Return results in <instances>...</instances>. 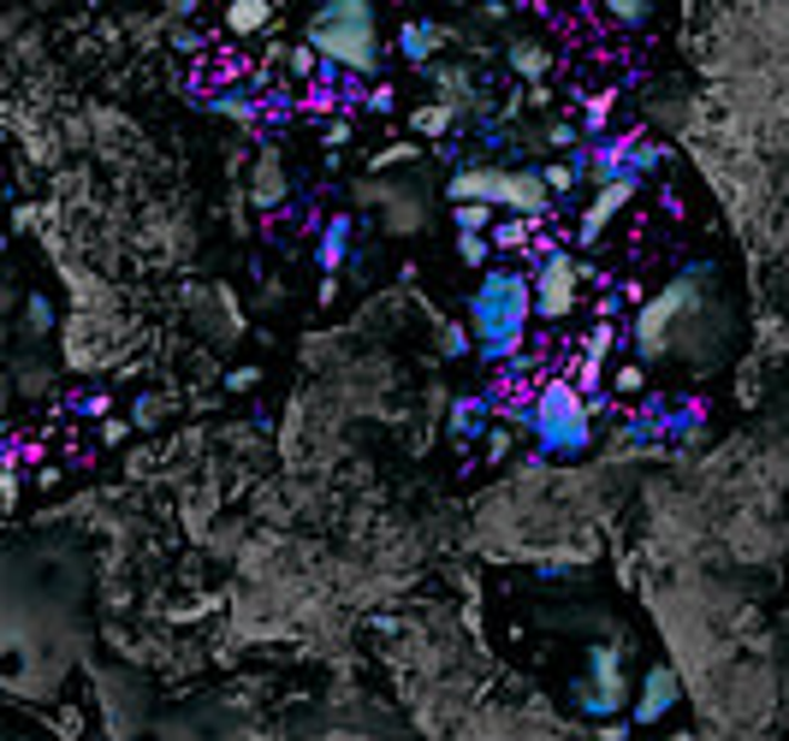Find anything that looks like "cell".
Returning <instances> with one entry per match:
<instances>
[{"label":"cell","mask_w":789,"mask_h":741,"mask_svg":"<svg viewBox=\"0 0 789 741\" xmlns=\"http://www.w3.org/2000/svg\"><path fill=\"white\" fill-rule=\"evenodd\" d=\"M463 315H469L475 356H482L487 368L517 362L528 351V326H535V273L517 267V262L482 267V280H475Z\"/></svg>","instance_id":"obj_1"},{"label":"cell","mask_w":789,"mask_h":741,"mask_svg":"<svg viewBox=\"0 0 789 741\" xmlns=\"http://www.w3.org/2000/svg\"><path fill=\"white\" fill-rule=\"evenodd\" d=\"M499 416L553 463H576L594 451V398L570 374H546L523 398H499Z\"/></svg>","instance_id":"obj_2"},{"label":"cell","mask_w":789,"mask_h":741,"mask_svg":"<svg viewBox=\"0 0 789 741\" xmlns=\"http://www.w3.org/2000/svg\"><path fill=\"white\" fill-rule=\"evenodd\" d=\"M303 42L321 54V72L333 83H356L381 72V24H374V0H315L303 24Z\"/></svg>","instance_id":"obj_3"},{"label":"cell","mask_w":789,"mask_h":741,"mask_svg":"<svg viewBox=\"0 0 789 741\" xmlns=\"http://www.w3.org/2000/svg\"><path fill=\"white\" fill-rule=\"evenodd\" d=\"M707 280H712V262H695L689 273H677L659 297H647L636 308V356L641 362L677 356V326L695 321V308L707 303Z\"/></svg>","instance_id":"obj_4"},{"label":"cell","mask_w":789,"mask_h":741,"mask_svg":"<svg viewBox=\"0 0 789 741\" xmlns=\"http://www.w3.org/2000/svg\"><path fill=\"white\" fill-rule=\"evenodd\" d=\"M528 273H535V321L564 326L576 315V303H581V262L570 250L535 244V250H528Z\"/></svg>","instance_id":"obj_5"},{"label":"cell","mask_w":789,"mask_h":741,"mask_svg":"<svg viewBox=\"0 0 789 741\" xmlns=\"http://www.w3.org/2000/svg\"><path fill=\"white\" fill-rule=\"evenodd\" d=\"M700 427H707V404L700 398H641L636 416L624 427V445H641V451H654V445H682L695 439Z\"/></svg>","instance_id":"obj_6"},{"label":"cell","mask_w":789,"mask_h":741,"mask_svg":"<svg viewBox=\"0 0 789 741\" xmlns=\"http://www.w3.org/2000/svg\"><path fill=\"white\" fill-rule=\"evenodd\" d=\"M665 166V143L641 131H624V136H599L588 149V179L594 184H647V172Z\"/></svg>","instance_id":"obj_7"},{"label":"cell","mask_w":789,"mask_h":741,"mask_svg":"<svg viewBox=\"0 0 789 741\" xmlns=\"http://www.w3.org/2000/svg\"><path fill=\"white\" fill-rule=\"evenodd\" d=\"M576 706L588 718L629 712V664H624V647H617V641H594L588 647V670H581V682H576Z\"/></svg>","instance_id":"obj_8"},{"label":"cell","mask_w":789,"mask_h":741,"mask_svg":"<svg viewBox=\"0 0 789 741\" xmlns=\"http://www.w3.org/2000/svg\"><path fill=\"white\" fill-rule=\"evenodd\" d=\"M493 209L540 220L546 209H553V191H546V179L535 166H499V179H493Z\"/></svg>","instance_id":"obj_9"},{"label":"cell","mask_w":789,"mask_h":741,"mask_svg":"<svg viewBox=\"0 0 789 741\" xmlns=\"http://www.w3.org/2000/svg\"><path fill=\"white\" fill-rule=\"evenodd\" d=\"M682 706V677L671 664H647L641 670V688H636V723H659V718H671Z\"/></svg>","instance_id":"obj_10"},{"label":"cell","mask_w":789,"mask_h":741,"mask_svg":"<svg viewBox=\"0 0 789 741\" xmlns=\"http://www.w3.org/2000/svg\"><path fill=\"white\" fill-rule=\"evenodd\" d=\"M636 196H641V184H599L594 202H588V209H581V220H576V244L594 250L599 237H606V226H611V220L624 214Z\"/></svg>","instance_id":"obj_11"},{"label":"cell","mask_w":789,"mask_h":741,"mask_svg":"<svg viewBox=\"0 0 789 741\" xmlns=\"http://www.w3.org/2000/svg\"><path fill=\"white\" fill-rule=\"evenodd\" d=\"M493 416H499V398H493V392H463V398H452V409H445V434H452L457 445L487 439Z\"/></svg>","instance_id":"obj_12"},{"label":"cell","mask_w":789,"mask_h":741,"mask_svg":"<svg viewBox=\"0 0 789 741\" xmlns=\"http://www.w3.org/2000/svg\"><path fill=\"white\" fill-rule=\"evenodd\" d=\"M445 42H452V37H445V24H434V19H404L398 24V54L409 65H427Z\"/></svg>","instance_id":"obj_13"},{"label":"cell","mask_w":789,"mask_h":741,"mask_svg":"<svg viewBox=\"0 0 789 741\" xmlns=\"http://www.w3.org/2000/svg\"><path fill=\"white\" fill-rule=\"evenodd\" d=\"M220 24H226V37L244 42V37L273 24V0H226V7H220Z\"/></svg>","instance_id":"obj_14"},{"label":"cell","mask_w":789,"mask_h":741,"mask_svg":"<svg viewBox=\"0 0 789 741\" xmlns=\"http://www.w3.org/2000/svg\"><path fill=\"white\" fill-rule=\"evenodd\" d=\"M345 255H351V214H333V220H327V232H321L315 262L327 267V273H338V267H345Z\"/></svg>","instance_id":"obj_15"},{"label":"cell","mask_w":789,"mask_h":741,"mask_svg":"<svg viewBox=\"0 0 789 741\" xmlns=\"http://www.w3.org/2000/svg\"><path fill=\"white\" fill-rule=\"evenodd\" d=\"M487 237H493V250H499V255H510V250H535V244H528V237H535V220H523V214H499Z\"/></svg>","instance_id":"obj_16"},{"label":"cell","mask_w":789,"mask_h":741,"mask_svg":"<svg viewBox=\"0 0 789 741\" xmlns=\"http://www.w3.org/2000/svg\"><path fill=\"white\" fill-rule=\"evenodd\" d=\"M540 179H546V191H553V202H570L576 184H581V166L576 161H546Z\"/></svg>","instance_id":"obj_17"},{"label":"cell","mask_w":789,"mask_h":741,"mask_svg":"<svg viewBox=\"0 0 789 741\" xmlns=\"http://www.w3.org/2000/svg\"><path fill=\"white\" fill-rule=\"evenodd\" d=\"M606 386L617 392V398H641L647 392V362L636 356V362H617V368L606 374Z\"/></svg>","instance_id":"obj_18"},{"label":"cell","mask_w":789,"mask_h":741,"mask_svg":"<svg viewBox=\"0 0 789 741\" xmlns=\"http://www.w3.org/2000/svg\"><path fill=\"white\" fill-rule=\"evenodd\" d=\"M452 101H427V108H416V113H409V125H416V136H445V131H452Z\"/></svg>","instance_id":"obj_19"},{"label":"cell","mask_w":789,"mask_h":741,"mask_svg":"<svg viewBox=\"0 0 789 741\" xmlns=\"http://www.w3.org/2000/svg\"><path fill=\"white\" fill-rule=\"evenodd\" d=\"M457 209V232H493V220L499 209H487V202H452Z\"/></svg>","instance_id":"obj_20"},{"label":"cell","mask_w":789,"mask_h":741,"mask_svg":"<svg viewBox=\"0 0 789 741\" xmlns=\"http://www.w3.org/2000/svg\"><path fill=\"white\" fill-rule=\"evenodd\" d=\"M457 255H463L469 267H493V255H499V250H493V237H487V232H463Z\"/></svg>","instance_id":"obj_21"},{"label":"cell","mask_w":789,"mask_h":741,"mask_svg":"<svg viewBox=\"0 0 789 741\" xmlns=\"http://www.w3.org/2000/svg\"><path fill=\"white\" fill-rule=\"evenodd\" d=\"M599 7H606V19H617V24H647L654 0H599Z\"/></svg>","instance_id":"obj_22"},{"label":"cell","mask_w":789,"mask_h":741,"mask_svg":"<svg viewBox=\"0 0 789 741\" xmlns=\"http://www.w3.org/2000/svg\"><path fill=\"white\" fill-rule=\"evenodd\" d=\"M255 202H262V209H273V202H280L285 191H280V166L273 161H262V179H255V191H250Z\"/></svg>","instance_id":"obj_23"},{"label":"cell","mask_w":789,"mask_h":741,"mask_svg":"<svg viewBox=\"0 0 789 741\" xmlns=\"http://www.w3.org/2000/svg\"><path fill=\"white\" fill-rule=\"evenodd\" d=\"M439 351H445V356H469V351H475L469 321H463V326H445V333H439Z\"/></svg>","instance_id":"obj_24"},{"label":"cell","mask_w":789,"mask_h":741,"mask_svg":"<svg viewBox=\"0 0 789 741\" xmlns=\"http://www.w3.org/2000/svg\"><path fill=\"white\" fill-rule=\"evenodd\" d=\"M510 65H517V72H523V78H540V65H546V54H540V48H535V42H517V48H510Z\"/></svg>","instance_id":"obj_25"},{"label":"cell","mask_w":789,"mask_h":741,"mask_svg":"<svg viewBox=\"0 0 789 741\" xmlns=\"http://www.w3.org/2000/svg\"><path fill=\"white\" fill-rule=\"evenodd\" d=\"M363 108L368 113H392V90H386V83H374V90L363 95Z\"/></svg>","instance_id":"obj_26"},{"label":"cell","mask_w":789,"mask_h":741,"mask_svg":"<svg viewBox=\"0 0 789 741\" xmlns=\"http://www.w3.org/2000/svg\"><path fill=\"white\" fill-rule=\"evenodd\" d=\"M30 326H37V333H48V326H54V308H48L42 297H30Z\"/></svg>","instance_id":"obj_27"}]
</instances>
